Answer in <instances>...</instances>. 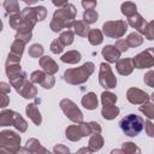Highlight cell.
Instances as JSON below:
<instances>
[{"label": "cell", "instance_id": "1", "mask_svg": "<svg viewBox=\"0 0 154 154\" xmlns=\"http://www.w3.org/2000/svg\"><path fill=\"white\" fill-rule=\"evenodd\" d=\"M77 14V8L72 5L69 4L65 7L58 8L54 11L52 20L49 23V28L54 32H59L63 29H70L75 24V18Z\"/></svg>", "mask_w": 154, "mask_h": 154}, {"label": "cell", "instance_id": "2", "mask_svg": "<svg viewBox=\"0 0 154 154\" xmlns=\"http://www.w3.org/2000/svg\"><path fill=\"white\" fill-rule=\"evenodd\" d=\"M94 70H95V65L90 61H87L79 67L67 69L64 72L63 77L66 83L71 85H78V84L85 83L89 79V77L93 75Z\"/></svg>", "mask_w": 154, "mask_h": 154}, {"label": "cell", "instance_id": "3", "mask_svg": "<svg viewBox=\"0 0 154 154\" xmlns=\"http://www.w3.org/2000/svg\"><path fill=\"white\" fill-rule=\"evenodd\" d=\"M20 136L12 130H2L0 132V150L16 154L20 152Z\"/></svg>", "mask_w": 154, "mask_h": 154}, {"label": "cell", "instance_id": "4", "mask_svg": "<svg viewBox=\"0 0 154 154\" xmlns=\"http://www.w3.org/2000/svg\"><path fill=\"white\" fill-rule=\"evenodd\" d=\"M119 126L122 129V131L129 136V137H135L137 136L144 128V120L142 117L136 116V114H128L125 116L120 122H119Z\"/></svg>", "mask_w": 154, "mask_h": 154}, {"label": "cell", "instance_id": "5", "mask_svg": "<svg viewBox=\"0 0 154 154\" xmlns=\"http://www.w3.org/2000/svg\"><path fill=\"white\" fill-rule=\"evenodd\" d=\"M128 23L125 20L118 19V20H108L105 22L102 25V32L107 37L111 38H120L125 35L128 30Z\"/></svg>", "mask_w": 154, "mask_h": 154}, {"label": "cell", "instance_id": "6", "mask_svg": "<svg viewBox=\"0 0 154 154\" xmlns=\"http://www.w3.org/2000/svg\"><path fill=\"white\" fill-rule=\"evenodd\" d=\"M61 111L64 112V114L73 123H81L83 122V113L82 111L78 108V106L70 99H63L59 103Z\"/></svg>", "mask_w": 154, "mask_h": 154}, {"label": "cell", "instance_id": "7", "mask_svg": "<svg viewBox=\"0 0 154 154\" xmlns=\"http://www.w3.org/2000/svg\"><path fill=\"white\" fill-rule=\"evenodd\" d=\"M99 83L103 89H113L117 87V78L112 72V69L108 64L101 63L99 71Z\"/></svg>", "mask_w": 154, "mask_h": 154}, {"label": "cell", "instance_id": "8", "mask_svg": "<svg viewBox=\"0 0 154 154\" xmlns=\"http://www.w3.org/2000/svg\"><path fill=\"white\" fill-rule=\"evenodd\" d=\"M136 69H150L154 66V47H149L132 58Z\"/></svg>", "mask_w": 154, "mask_h": 154}, {"label": "cell", "instance_id": "9", "mask_svg": "<svg viewBox=\"0 0 154 154\" xmlns=\"http://www.w3.org/2000/svg\"><path fill=\"white\" fill-rule=\"evenodd\" d=\"M126 99L132 105H142L149 101L150 96L144 90H141L138 88H129L126 91Z\"/></svg>", "mask_w": 154, "mask_h": 154}, {"label": "cell", "instance_id": "10", "mask_svg": "<svg viewBox=\"0 0 154 154\" xmlns=\"http://www.w3.org/2000/svg\"><path fill=\"white\" fill-rule=\"evenodd\" d=\"M20 14H22V18H23V24H22V26L19 29H30V30H32V28L35 26V24L37 22L34 7H25V8H23L20 11Z\"/></svg>", "mask_w": 154, "mask_h": 154}, {"label": "cell", "instance_id": "11", "mask_svg": "<svg viewBox=\"0 0 154 154\" xmlns=\"http://www.w3.org/2000/svg\"><path fill=\"white\" fill-rule=\"evenodd\" d=\"M34 84L35 83H32L31 81L25 79L24 83L17 89V93L24 99H34L37 95V88Z\"/></svg>", "mask_w": 154, "mask_h": 154}, {"label": "cell", "instance_id": "12", "mask_svg": "<svg viewBox=\"0 0 154 154\" xmlns=\"http://www.w3.org/2000/svg\"><path fill=\"white\" fill-rule=\"evenodd\" d=\"M134 67L135 66H134L132 58H123L116 63L117 72L122 76H129L134 71Z\"/></svg>", "mask_w": 154, "mask_h": 154}, {"label": "cell", "instance_id": "13", "mask_svg": "<svg viewBox=\"0 0 154 154\" xmlns=\"http://www.w3.org/2000/svg\"><path fill=\"white\" fill-rule=\"evenodd\" d=\"M128 24H129L131 28L137 29V31H138L141 35H143L144 29H146L148 22H147L140 13H135V14H132L131 17L128 18Z\"/></svg>", "mask_w": 154, "mask_h": 154}, {"label": "cell", "instance_id": "14", "mask_svg": "<svg viewBox=\"0 0 154 154\" xmlns=\"http://www.w3.org/2000/svg\"><path fill=\"white\" fill-rule=\"evenodd\" d=\"M102 57L105 58V60L107 61V63H109V64H116L118 60H119V58H120V52L116 48V46H112V45H107V46H105L103 48H102Z\"/></svg>", "mask_w": 154, "mask_h": 154}, {"label": "cell", "instance_id": "15", "mask_svg": "<svg viewBox=\"0 0 154 154\" xmlns=\"http://www.w3.org/2000/svg\"><path fill=\"white\" fill-rule=\"evenodd\" d=\"M40 66H41L42 70H43L46 73H48V75H54V73H57L58 70H59L58 64H57L51 57H48V55H42V57L40 58Z\"/></svg>", "mask_w": 154, "mask_h": 154}, {"label": "cell", "instance_id": "16", "mask_svg": "<svg viewBox=\"0 0 154 154\" xmlns=\"http://www.w3.org/2000/svg\"><path fill=\"white\" fill-rule=\"evenodd\" d=\"M25 113H26V116L30 118V120L35 124V125H41V123H42V116H41V112L38 111V108H37V106L35 105V103H29V105H26V107H25Z\"/></svg>", "mask_w": 154, "mask_h": 154}, {"label": "cell", "instance_id": "17", "mask_svg": "<svg viewBox=\"0 0 154 154\" xmlns=\"http://www.w3.org/2000/svg\"><path fill=\"white\" fill-rule=\"evenodd\" d=\"M81 102H82V106H83L84 108L89 109V111L96 109V108H97V105H99L97 96H96V94H95V93H93V91L87 93V94L82 97Z\"/></svg>", "mask_w": 154, "mask_h": 154}, {"label": "cell", "instance_id": "18", "mask_svg": "<svg viewBox=\"0 0 154 154\" xmlns=\"http://www.w3.org/2000/svg\"><path fill=\"white\" fill-rule=\"evenodd\" d=\"M22 152H29V153H47L48 150L46 148H43L40 143L38 140L36 138H30L26 141V144H25V148L20 149Z\"/></svg>", "mask_w": 154, "mask_h": 154}, {"label": "cell", "instance_id": "19", "mask_svg": "<svg viewBox=\"0 0 154 154\" xmlns=\"http://www.w3.org/2000/svg\"><path fill=\"white\" fill-rule=\"evenodd\" d=\"M65 136H66L67 140H70V141H72V142L79 141V140L83 137V134H82V131H81V128H79L78 123H77L76 125H70V126H67L66 130H65Z\"/></svg>", "mask_w": 154, "mask_h": 154}, {"label": "cell", "instance_id": "20", "mask_svg": "<svg viewBox=\"0 0 154 154\" xmlns=\"http://www.w3.org/2000/svg\"><path fill=\"white\" fill-rule=\"evenodd\" d=\"M16 114H17V112H14L12 109H2L0 113V126L13 125Z\"/></svg>", "mask_w": 154, "mask_h": 154}, {"label": "cell", "instance_id": "21", "mask_svg": "<svg viewBox=\"0 0 154 154\" xmlns=\"http://www.w3.org/2000/svg\"><path fill=\"white\" fill-rule=\"evenodd\" d=\"M119 114V108L116 105H103L102 109H101V116L107 119V120H112L114 119Z\"/></svg>", "mask_w": 154, "mask_h": 154}, {"label": "cell", "instance_id": "22", "mask_svg": "<svg viewBox=\"0 0 154 154\" xmlns=\"http://www.w3.org/2000/svg\"><path fill=\"white\" fill-rule=\"evenodd\" d=\"M72 28H73L75 34L81 37H87L89 34V30H90L89 24H87L84 20H76Z\"/></svg>", "mask_w": 154, "mask_h": 154}, {"label": "cell", "instance_id": "23", "mask_svg": "<svg viewBox=\"0 0 154 154\" xmlns=\"http://www.w3.org/2000/svg\"><path fill=\"white\" fill-rule=\"evenodd\" d=\"M87 37H88V41H89L90 45L99 46L103 41V32L101 30H99V29H90Z\"/></svg>", "mask_w": 154, "mask_h": 154}, {"label": "cell", "instance_id": "24", "mask_svg": "<svg viewBox=\"0 0 154 154\" xmlns=\"http://www.w3.org/2000/svg\"><path fill=\"white\" fill-rule=\"evenodd\" d=\"M88 147L91 149V152H97L103 147V137L100 134H93L89 138Z\"/></svg>", "mask_w": 154, "mask_h": 154}, {"label": "cell", "instance_id": "25", "mask_svg": "<svg viewBox=\"0 0 154 154\" xmlns=\"http://www.w3.org/2000/svg\"><path fill=\"white\" fill-rule=\"evenodd\" d=\"M60 59L63 63H66V64H77L81 61L82 55L78 51H69L65 54H63Z\"/></svg>", "mask_w": 154, "mask_h": 154}, {"label": "cell", "instance_id": "26", "mask_svg": "<svg viewBox=\"0 0 154 154\" xmlns=\"http://www.w3.org/2000/svg\"><path fill=\"white\" fill-rule=\"evenodd\" d=\"M120 10H122V13H123L125 17H128V18L131 17L132 14L137 13V6H136V4L131 2V1H125V2H123L122 6H120Z\"/></svg>", "mask_w": 154, "mask_h": 154}, {"label": "cell", "instance_id": "27", "mask_svg": "<svg viewBox=\"0 0 154 154\" xmlns=\"http://www.w3.org/2000/svg\"><path fill=\"white\" fill-rule=\"evenodd\" d=\"M8 79H10V84H11V87H13V88L17 90V89L24 83V81L26 79V72L20 71L19 73H17V75L10 77Z\"/></svg>", "mask_w": 154, "mask_h": 154}, {"label": "cell", "instance_id": "28", "mask_svg": "<svg viewBox=\"0 0 154 154\" xmlns=\"http://www.w3.org/2000/svg\"><path fill=\"white\" fill-rule=\"evenodd\" d=\"M126 41L129 43V47L136 48V47H138V46H141L143 43V37H142V35L140 32H131V34L128 35Z\"/></svg>", "mask_w": 154, "mask_h": 154}, {"label": "cell", "instance_id": "29", "mask_svg": "<svg viewBox=\"0 0 154 154\" xmlns=\"http://www.w3.org/2000/svg\"><path fill=\"white\" fill-rule=\"evenodd\" d=\"M140 112H142L148 119H154V102H144L140 106Z\"/></svg>", "mask_w": 154, "mask_h": 154}, {"label": "cell", "instance_id": "30", "mask_svg": "<svg viewBox=\"0 0 154 154\" xmlns=\"http://www.w3.org/2000/svg\"><path fill=\"white\" fill-rule=\"evenodd\" d=\"M59 40L64 46H70L75 40V31H72L70 29H66L65 31H63L60 34Z\"/></svg>", "mask_w": 154, "mask_h": 154}, {"label": "cell", "instance_id": "31", "mask_svg": "<svg viewBox=\"0 0 154 154\" xmlns=\"http://www.w3.org/2000/svg\"><path fill=\"white\" fill-rule=\"evenodd\" d=\"M2 7L6 10V12L8 14H13V13L19 12V5H18L17 0H5L2 2Z\"/></svg>", "mask_w": 154, "mask_h": 154}, {"label": "cell", "instance_id": "32", "mask_svg": "<svg viewBox=\"0 0 154 154\" xmlns=\"http://www.w3.org/2000/svg\"><path fill=\"white\" fill-rule=\"evenodd\" d=\"M31 37H32V30L30 29H19L17 30L16 36H14L16 40H20L24 43H28L31 40Z\"/></svg>", "mask_w": 154, "mask_h": 154}, {"label": "cell", "instance_id": "33", "mask_svg": "<svg viewBox=\"0 0 154 154\" xmlns=\"http://www.w3.org/2000/svg\"><path fill=\"white\" fill-rule=\"evenodd\" d=\"M8 24L12 29H16L18 30L22 24H23V18H22V14L18 12V13H13V14H10V18H8Z\"/></svg>", "mask_w": 154, "mask_h": 154}, {"label": "cell", "instance_id": "34", "mask_svg": "<svg viewBox=\"0 0 154 154\" xmlns=\"http://www.w3.org/2000/svg\"><path fill=\"white\" fill-rule=\"evenodd\" d=\"M117 100H118L117 95L113 94V93H111V91H108V90H106V91H103V93L101 94V102H102V106H103V105H116Z\"/></svg>", "mask_w": 154, "mask_h": 154}, {"label": "cell", "instance_id": "35", "mask_svg": "<svg viewBox=\"0 0 154 154\" xmlns=\"http://www.w3.org/2000/svg\"><path fill=\"white\" fill-rule=\"evenodd\" d=\"M13 126H14L19 132H25L26 129H28V123L25 122V119H24L19 113H17V114H16V118H14V122H13Z\"/></svg>", "mask_w": 154, "mask_h": 154}, {"label": "cell", "instance_id": "36", "mask_svg": "<svg viewBox=\"0 0 154 154\" xmlns=\"http://www.w3.org/2000/svg\"><path fill=\"white\" fill-rule=\"evenodd\" d=\"M97 18H99V14L95 10H85L84 13H83V20L87 23V24H94L97 22Z\"/></svg>", "mask_w": 154, "mask_h": 154}, {"label": "cell", "instance_id": "37", "mask_svg": "<svg viewBox=\"0 0 154 154\" xmlns=\"http://www.w3.org/2000/svg\"><path fill=\"white\" fill-rule=\"evenodd\" d=\"M122 153L125 154H135V153H141V149L134 143V142H124L122 144Z\"/></svg>", "mask_w": 154, "mask_h": 154}, {"label": "cell", "instance_id": "38", "mask_svg": "<svg viewBox=\"0 0 154 154\" xmlns=\"http://www.w3.org/2000/svg\"><path fill=\"white\" fill-rule=\"evenodd\" d=\"M43 47L42 45H38V43H34L29 47V55L31 58H41L43 55Z\"/></svg>", "mask_w": 154, "mask_h": 154}, {"label": "cell", "instance_id": "39", "mask_svg": "<svg viewBox=\"0 0 154 154\" xmlns=\"http://www.w3.org/2000/svg\"><path fill=\"white\" fill-rule=\"evenodd\" d=\"M24 46H25V43L23 42V41H20V40H14L13 42H12V45H11V53H13V54H17V55H20L22 57V54H23V52H24Z\"/></svg>", "mask_w": 154, "mask_h": 154}, {"label": "cell", "instance_id": "40", "mask_svg": "<svg viewBox=\"0 0 154 154\" xmlns=\"http://www.w3.org/2000/svg\"><path fill=\"white\" fill-rule=\"evenodd\" d=\"M46 75H47V73H46L45 71H41V70H36V71L31 72V75H30V81H31L32 83H36V84H41V83L43 82V79H45Z\"/></svg>", "mask_w": 154, "mask_h": 154}, {"label": "cell", "instance_id": "41", "mask_svg": "<svg viewBox=\"0 0 154 154\" xmlns=\"http://www.w3.org/2000/svg\"><path fill=\"white\" fill-rule=\"evenodd\" d=\"M64 47H65V46L60 42V40H59V38H55V40H53L52 43H51V52L54 53V54H60V53L64 51Z\"/></svg>", "mask_w": 154, "mask_h": 154}, {"label": "cell", "instance_id": "42", "mask_svg": "<svg viewBox=\"0 0 154 154\" xmlns=\"http://www.w3.org/2000/svg\"><path fill=\"white\" fill-rule=\"evenodd\" d=\"M143 35L149 41H153L154 40V19L152 22H148V24H147V26L144 29Z\"/></svg>", "mask_w": 154, "mask_h": 154}, {"label": "cell", "instance_id": "43", "mask_svg": "<svg viewBox=\"0 0 154 154\" xmlns=\"http://www.w3.org/2000/svg\"><path fill=\"white\" fill-rule=\"evenodd\" d=\"M35 10V14H36V18H37V22H41L43 19H46L47 17V10L45 6H36L34 7Z\"/></svg>", "mask_w": 154, "mask_h": 154}, {"label": "cell", "instance_id": "44", "mask_svg": "<svg viewBox=\"0 0 154 154\" xmlns=\"http://www.w3.org/2000/svg\"><path fill=\"white\" fill-rule=\"evenodd\" d=\"M116 48L120 52V53H124V52H126L128 49H129V43H128V41H126V38H118L117 41H116Z\"/></svg>", "mask_w": 154, "mask_h": 154}, {"label": "cell", "instance_id": "45", "mask_svg": "<svg viewBox=\"0 0 154 154\" xmlns=\"http://www.w3.org/2000/svg\"><path fill=\"white\" fill-rule=\"evenodd\" d=\"M54 84H55V79H54L53 75H48V73L46 75L43 82L41 83V85H42L45 89H51V88L54 87Z\"/></svg>", "mask_w": 154, "mask_h": 154}, {"label": "cell", "instance_id": "46", "mask_svg": "<svg viewBox=\"0 0 154 154\" xmlns=\"http://www.w3.org/2000/svg\"><path fill=\"white\" fill-rule=\"evenodd\" d=\"M143 82L150 88H154V71L149 70L144 76H143Z\"/></svg>", "mask_w": 154, "mask_h": 154}, {"label": "cell", "instance_id": "47", "mask_svg": "<svg viewBox=\"0 0 154 154\" xmlns=\"http://www.w3.org/2000/svg\"><path fill=\"white\" fill-rule=\"evenodd\" d=\"M78 125H79V128H81V131H82V134H83V137L93 135V134H91V130H90V126H89V123L81 122V123H78Z\"/></svg>", "mask_w": 154, "mask_h": 154}, {"label": "cell", "instance_id": "48", "mask_svg": "<svg viewBox=\"0 0 154 154\" xmlns=\"http://www.w3.org/2000/svg\"><path fill=\"white\" fill-rule=\"evenodd\" d=\"M144 130L149 137H154V124L150 122V119L144 122Z\"/></svg>", "mask_w": 154, "mask_h": 154}, {"label": "cell", "instance_id": "49", "mask_svg": "<svg viewBox=\"0 0 154 154\" xmlns=\"http://www.w3.org/2000/svg\"><path fill=\"white\" fill-rule=\"evenodd\" d=\"M96 0H82V6L84 10H94L96 7Z\"/></svg>", "mask_w": 154, "mask_h": 154}, {"label": "cell", "instance_id": "50", "mask_svg": "<svg viewBox=\"0 0 154 154\" xmlns=\"http://www.w3.org/2000/svg\"><path fill=\"white\" fill-rule=\"evenodd\" d=\"M53 152L57 154H67V153H70V149L67 147H65L64 144H57L53 148Z\"/></svg>", "mask_w": 154, "mask_h": 154}, {"label": "cell", "instance_id": "51", "mask_svg": "<svg viewBox=\"0 0 154 154\" xmlns=\"http://www.w3.org/2000/svg\"><path fill=\"white\" fill-rule=\"evenodd\" d=\"M89 126H90V130H91V134H101V126L99 123L96 122H89Z\"/></svg>", "mask_w": 154, "mask_h": 154}, {"label": "cell", "instance_id": "52", "mask_svg": "<svg viewBox=\"0 0 154 154\" xmlns=\"http://www.w3.org/2000/svg\"><path fill=\"white\" fill-rule=\"evenodd\" d=\"M20 59H22L20 55H17V54H13V53L10 52L8 55H7L6 63H20Z\"/></svg>", "mask_w": 154, "mask_h": 154}, {"label": "cell", "instance_id": "53", "mask_svg": "<svg viewBox=\"0 0 154 154\" xmlns=\"http://www.w3.org/2000/svg\"><path fill=\"white\" fill-rule=\"evenodd\" d=\"M53 5L57 6L58 8H61V7H65L69 5V1L67 0H52Z\"/></svg>", "mask_w": 154, "mask_h": 154}, {"label": "cell", "instance_id": "54", "mask_svg": "<svg viewBox=\"0 0 154 154\" xmlns=\"http://www.w3.org/2000/svg\"><path fill=\"white\" fill-rule=\"evenodd\" d=\"M10 90H11L10 84H7V83H5V82H1V83H0V91H1V93H4V94H8Z\"/></svg>", "mask_w": 154, "mask_h": 154}, {"label": "cell", "instance_id": "55", "mask_svg": "<svg viewBox=\"0 0 154 154\" xmlns=\"http://www.w3.org/2000/svg\"><path fill=\"white\" fill-rule=\"evenodd\" d=\"M8 101H10V99H8L7 94L1 93V105H0V107H1V108H5V107L8 105Z\"/></svg>", "mask_w": 154, "mask_h": 154}, {"label": "cell", "instance_id": "56", "mask_svg": "<svg viewBox=\"0 0 154 154\" xmlns=\"http://www.w3.org/2000/svg\"><path fill=\"white\" fill-rule=\"evenodd\" d=\"M78 153H93V152H91V149L88 147V148H82V149H79Z\"/></svg>", "mask_w": 154, "mask_h": 154}, {"label": "cell", "instance_id": "57", "mask_svg": "<svg viewBox=\"0 0 154 154\" xmlns=\"http://www.w3.org/2000/svg\"><path fill=\"white\" fill-rule=\"evenodd\" d=\"M150 99H152V100H153V102H154V93L150 95Z\"/></svg>", "mask_w": 154, "mask_h": 154}, {"label": "cell", "instance_id": "58", "mask_svg": "<svg viewBox=\"0 0 154 154\" xmlns=\"http://www.w3.org/2000/svg\"><path fill=\"white\" fill-rule=\"evenodd\" d=\"M23 1H25V0H23Z\"/></svg>", "mask_w": 154, "mask_h": 154}]
</instances>
